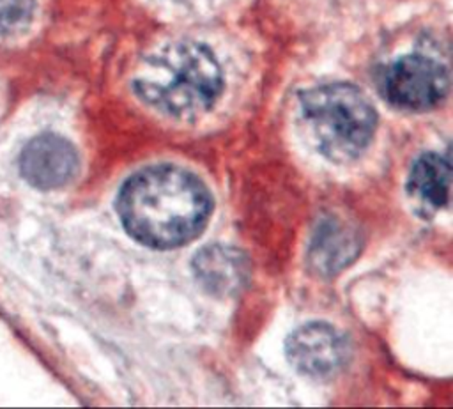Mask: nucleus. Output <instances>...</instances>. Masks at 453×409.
I'll use <instances>...</instances> for the list:
<instances>
[{
	"label": "nucleus",
	"instance_id": "11",
	"mask_svg": "<svg viewBox=\"0 0 453 409\" xmlns=\"http://www.w3.org/2000/svg\"><path fill=\"white\" fill-rule=\"evenodd\" d=\"M179 2H191V0H179Z\"/></svg>",
	"mask_w": 453,
	"mask_h": 409
},
{
	"label": "nucleus",
	"instance_id": "2",
	"mask_svg": "<svg viewBox=\"0 0 453 409\" xmlns=\"http://www.w3.org/2000/svg\"><path fill=\"white\" fill-rule=\"evenodd\" d=\"M133 90L147 106L168 117L196 119L221 96L223 71L207 44L170 41L142 58Z\"/></svg>",
	"mask_w": 453,
	"mask_h": 409
},
{
	"label": "nucleus",
	"instance_id": "4",
	"mask_svg": "<svg viewBox=\"0 0 453 409\" xmlns=\"http://www.w3.org/2000/svg\"><path fill=\"white\" fill-rule=\"evenodd\" d=\"M448 90V69L435 58L421 53L396 58L380 74L382 96L388 103L402 110H430L446 97Z\"/></svg>",
	"mask_w": 453,
	"mask_h": 409
},
{
	"label": "nucleus",
	"instance_id": "7",
	"mask_svg": "<svg viewBox=\"0 0 453 409\" xmlns=\"http://www.w3.org/2000/svg\"><path fill=\"white\" fill-rule=\"evenodd\" d=\"M193 273L200 285L216 296L241 290L250 276L248 259L242 251L225 244L202 248L193 259Z\"/></svg>",
	"mask_w": 453,
	"mask_h": 409
},
{
	"label": "nucleus",
	"instance_id": "5",
	"mask_svg": "<svg viewBox=\"0 0 453 409\" xmlns=\"http://www.w3.org/2000/svg\"><path fill=\"white\" fill-rule=\"evenodd\" d=\"M78 154L64 136L44 133L32 138L19 154L21 177L37 189L65 186L78 172Z\"/></svg>",
	"mask_w": 453,
	"mask_h": 409
},
{
	"label": "nucleus",
	"instance_id": "1",
	"mask_svg": "<svg viewBox=\"0 0 453 409\" xmlns=\"http://www.w3.org/2000/svg\"><path fill=\"white\" fill-rule=\"evenodd\" d=\"M212 200L203 182L172 165L149 166L126 181L117 197L124 228L142 244L173 248L205 227Z\"/></svg>",
	"mask_w": 453,
	"mask_h": 409
},
{
	"label": "nucleus",
	"instance_id": "9",
	"mask_svg": "<svg viewBox=\"0 0 453 409\" xmlns=\"http://www.w3.org/2000/svg\"><path fill=\"white\" fill-rule=\"evenodd\" d=\"M451 161L448 154L426 152L419 156L409 174V191L435 209L449 204Z\"/></svg>",
	"mask_w": 453,
	"mask_h": 409
},
{
	"label": "nucleus",
	"instance_id": "10",
	"mask_svg": "<svg viewBox=\"0 0 453 409\" xmlns=\"http://www.w3.org/2000/svg\"><path fill=\"white\" fill-rule=\"evenodd\" d=\"M35 11V0H0V35L23 32Z\"/></svg>",
	"mask_w": 453,
	"mask_h": 409
},
{
	"label": "nucleus",
	"instance_id": "3",
	"mask_svg": "<svg viewBox=\"0 0 453 409\" xmlns=\"http://www.w3.org/2000/svg\"><path fill=\"white\" fill-rule=\"evenodd\" d=\"M299 113L319 152L336 163L356 159L377 127L373 104L359 87L347 81L303 90Z\"/></svg>",
	"mask_w": 453,
	"mask_h": 409
},
{
	"label": "nucleus",
	"instance_id": "6",
	"mask_svg": "<svg viewBox=\"0 0 453 409\" xmlns=\"http://www.w3.org/2000/svg\"><path fill=\"white\" fill-rule=\"evenodd\" d=\"M288 361L304 375L327 377L340 370L347 358L345 340L324 322L297 328L285 343Z\"/></svg>",
	"mask_w": 453,
	"mask_h": 409
},
{
	"label": "nucleus",
	"instance_id": "8",
	"mask_svg": "<svg viewBox=\"0 0 453 409\" xmlns=\"http://www.w3.org/2000/svg\"><path fill=\"white\" fill-rule=\"evenodd\" d=\"M359 251V235L349 223L338 218L320 221L311 235L310 262L322 274H333L349 266Z\"/></svg>",
	"mask_w": 453,
	"mask_h": 409
}]
</instances>
